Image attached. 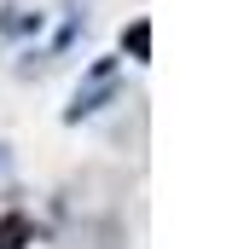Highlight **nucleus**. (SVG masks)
Wrapping results in <instances>:
<instances>
[{"mask_svg":"<svg viewBox=\"0 0 244 249\" xmlns=\"http://www.w3.org/2000/svg\"><path fill=\"white\" fill-rule=\"evenodd\" d=\"M111 93H117V64L105 58V64H93V75L76 87V99H70V110H64V116H70V122H81V116H93Z\"/></svg>","mask_w":244,"mask_h":249,"instance_id":"nucleus-1","label":"nucleus"},{"mask_svg":"<svg viewBox=\"0 0 244 249\" xmlns=\"http://www.w3.org/2000/svg\"><path fill=\"white\" fill-rule=\"evenodd\" d=\"M29 244H35V220L18 214V209L0 214V249H29Z\"/></svg>","mask_w":244,"mask_h":249,"instance_id":"nucleus-2","label":"nucleus"},{"mask_svg":"<svg viewBox=\"0 0 244 249\" xmlns=\"http://www.w3.org/2000/svg\"><path fill=\"white\" fill-rule=\"evenodd\" d=\"M122 47H128L134 58H151V23H145V18H134V23H128V35H122Z\"/></svg>","mask_w":244,"mask_h":249,"instance_id":"nucleus-3","label":"nucleus"}]
</instances>
